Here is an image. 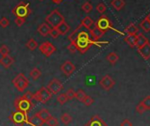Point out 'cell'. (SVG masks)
Returning a JSON list of instances; mask_svg holds the SVG:
<instances>
[{
	"label": "cell",
	"instance_id": "cell-1",
	"mask_svg": "<svg viewBox=\"0 0 150 126\" xmlns=\"http://www.w3.org/2000/svg\"><path fill=\"white\" fill-rule=\"evenodd\" d=\"M77 47V51H80L81 54L86 53L93 44H96L97 42H94L90 39V35L86 31H81L77 34L76 37L73 39Z\"/></svg>",
	"mask_w": 150,
	"mask_h": 126
},
{
	"label": "cell",
	"instance_id": "cell-2",
	"mask_svg": "<svg viewBox=\"0 0 150 126\" xmlns=\"http://www.w3.org/2000/svg\"><path fill=\"white\" fill-rule=\"evenodd\" d=\"M45 21L51 27H57L60 23L64 21V16L60 13V12L57 9L53 10L50 14H48L45 18Z\"/></svg>",
	"mask_w": 150,
	"mask_h": 126
},
{
	"label": "cell",
	"instance_id": "cell-3",
	"mask_svg": "<svg viewBox=\"0 0 150 126\" xmlns=\"http://www.w3.org/2000/svg\"><path fill=\"white\" fill-rule=\"evenodd\" d=\"M12 12L14 16L25 18V19L31 13V10L29 8V4L24 2V1L20 2L15 7H13Z\"/></svg>",
	"mask_w": 150,
	"mask_h": 126
},
{
	"label": "cell",
	"instance_id": "cell-4",
	"mask_svg": "<svg viewBox=\"0 0 150 126\" xmlns=\"http://www.w3.org/2000/svg\"><path fill=\"white\" fill-rule=\"evenodd\" d=\"M13 104H14L15 108L18 111L26 112V113L30 111L32 109V108L34 107V105H35L33 102L27 100L24 96H21V97H18L17 99H15Z\"/></svg>",
	"mask_w": 150,
	"mask_h": 126
},
{
	"label": "cell",
	"instance_id": "cell-5",
	"mask_svg": "<svg viewBox=\"0 0 150 126\" xmlns=\"http://www.w3.org/2000/svg\"><path fill=\"white\" fill-rule=\"evenodd\" d=\"M13 84L19 92H24L28 87L29 81L23 73H20L13 80Z\"/></svg>",
	"mask_w": 150,
	"mask_h": 126
},
{
	"label": "cell",
	"instance_id": "cell-6",
	"mask_svg": "<svg viewBox=\"0 0 150 126\" xmlns=\"http://www.w3.org/2000/svg\"><path fill=\"white\" fill-rule=\"evenodd\" d=\"M10 120L17 126H22L25 123L28 122V118L27 113L18 111V110L12 113V115H10Z\"/></svg>",
	"mask_w": 150,
	"mask_h": 126
},
{
	"label": "cell",
	"instance_id": "cell-7",
	"mask_svg": "<svg viewBox=\"0 0 150 126\" xmlns=\"http://www.w3.org/2000/svg\"><path fill=\"white\" fill-rule=\"evenodd\" d=\"M34 97L35 101H40L42 103H46L51 99L52 94L49 91L47 87H42L35 94H34Z\"/></svg>",
	"mask_w": 150,
	"mask_h": 126
},
{
	"label": "cell",
	"instance_id": "cell-8",
	"mask_svg": "<svg viewBox=\"0 0 150 126\" xmlns=\"http://www.w3.org/2000/svg\"><path fill=\"white\" fill-rule=\"evenodd\" d=\"M95 26L97 27L98 28H100L101 30H103V31H107L109 29H111L112 28V24H111V21L110 20V19L104 15V14H102V16L98 19V20L95 23Z\"/></svg>",
	"mask_w": 150,
	"mask_h": 126
},
{
	"label": "cell",
	"instance_id": "cell-9",
	"mask_svg": "<svg viewBox=\"0 0 150 126\" xmlns=\"http://www.w3.org/2000/svg\"><path fill=\"white\" fill-rule=\"evenodd\" d=\"M39 50L41 51L42 54H43L46 57L50 56L53 53H55V51L57 50L56 47L50 42L46 41L44 42H42L40 46H39Z\"/></svg>",
	"mask_w": 150,
	"mask_h": 126
},
{
	"label": "cell",
	"instance_id": "cell-10",
	"mask_svg": "<svg viewBox=\"0 0 150 126\" xmlns=\"http://www.w3.org/2000/svg\"><path fill=\"white\" fill-rule=\"evenodd\" d=\"M60 70L62 71V73L66 77H70L74 73V71L76 70V67H75V65L72 64L71 61L67 60V61H64L63 64L61 65Z\"/></svg>",
	"mask_w": 150,
	"mask_h": 126
},
{
	"label": "cell",
	"instance_id": "cell-11",
	"mask_svg": "<svg viewBox=\"0 0 150 126\" xmlns=\"http://www.w3.org/2000/svg\"><path fill=\"white\" fill-rule=\"evenodd\" d=\"M47 88L52 94H57L63 89V84L60 80L53 79L47 86Z\"/></svg>",
	"mask_w": 150,
	"mask_h": 126
},
{
	"label": "cell",
	"instance_id": "cell-12",
	"mask_svg": "<svg viewBox=\"0 0 150 126\" xmlns=\"http://www.w3.org/2000/svg\"><path fill=\"white\" fill-rule=\"evenodd\" d=\"M99 84H100V86L102 87L103 89H104L106 91H109L114 87L115 81L110 75H105L101 79Z\"/></svg>",
	"mask_w": 150,
	"mask_h": 126
},
{
	"label": "cell",
	"instance_id": "cell-13",
	"mask_svg": "<svg viewBox=\"0 0 150 126\" xmlns=\"http://www.w3.org/2000/svg\"><path fill=\"white\" fill-rule=\"evenodd\" d=\"M89 33H90L89 35L91 36V40H93L94 42H97L100 38H102L104 35L105 31L101 30L100 28H98L97 27L95 26L94 28L89 29Z\"/></svg>",
	"mask_w": 150,
	"mask_h": 126
},
{
	"label": "cell",
	"instance_id": "cell-14",
	"mask_svg": "<svg viewBox=\"0 0 150 126\" xmlns=\"http://www.w3.org/2000/svg\"><path fill=\"white\" fill-rule=\"evenodd\" d=\"M14 63V59L10 56L9 55H6V56H3L1 58H0V65L2 66H4L6 69H8L10 68Z\"/></svg>",
	"mask_w": 150,
	"mask_h": 126
},
{
	"label": "cell",
	"instance_id": "cell-15",
	"mask_svg": "<svg viewBox=\"0 0 150 126\" xmlns=\"http://www.w3.org/2000/svg\"><path fill=\"white\" fill-rule=\"evenodd\" d=\"M138 52L139 53V55L145 59L147 60L150 58V43L147 42L146 44H145L144 46L140 47L138 49Z\"/></svg>",
	"mask_w": 150,
	"mask_h": 126
},
{
	"label": "cell",
	"instance_id": "cell-16",
	"mask_svg": "<svg viewBox=\"0 0 150 126\" xmlns=\"http://www.w3.org/2000/svg\"><path fill=\"white\" fill-rule=\"evenodd\" d=\"M50 31V25L47 24L46 22L42 23V24L38 27V28H37V32H38L41 35H42L43 37L48 36Z\"/></svg>",
	"mask_w": 150,
	"mask_h": 126
},
{
	"label": "cell",
	"instance_id": "cell-17",
	"mask_svg": "<svg viewBox=\"0 0 150 126\" xmlns=\"http://www.w3.org/2000/svg\"><path fill=\"white\" fill-rule=\"evenodd\" d=\"M28 123H30L32 126H42L44 122L40 118L37 114H35L30 119H28Z\"/></svg>",
	"mask_w": 150,
	"mask_h": 126
},
{
	"label": "cell",
	"instance_id": "cell-18",
	"mask_svg": "<svg viewBox=\"0 0 150 126\" xmlns=\"http://www.w3.org/2000/svg\"><path fill=\"white\" fill-rule=\"evenodd\" d=\"M57 30H58L60 35H64V34H66L69 32V30H70V27H69V25H68L65 21H63L62 23H60V24L57 27Z\"/></svg>",
	"mask_w": 150,
	"mask_h": 126
},
{
	"label": "cell",
	"instance_id": "cell-19",
	"mask_svg": "<svg viewBox=\"0 0 150 126\" xmlns=\"http://www.w3.org/2000/svg\"><path fill=\"white\" fill-rule=\"evenodd\" d=\"M148 42V39L143 34H137V42H136V47L139 49L142 46H144L145 44H146Z\"/></svg>",
	"mask_w": 150,
	"mask_h": 126
},
{
	"label": "cell",
	"instance_id": "cell-20",
	"mask_svg": "<svg viewBox=\"0 0 150 126\" xmlns=\"http://www.w3.org/2000/svg\"><path fill=\"white\" fill-rule=\"evenodd\" d=\"M125 42L132 48L136 46V42H137V34H128L125 38Z\"/></svg>",
	"mask_w": 150,
	"mask_h": 126
},
{
	"label": "cell",
	"instance_id": "cell-21",
	"mask_svg": "<svg viewBox=\"0 0 150 126\" xmlns=\"http://www.w3.org/2000/svg\"><path fill=\"white\" fill-rule=\"evenodd\" d=\"M39 116H40V118L44 122V123H45V122L49 119V118H50L52 115H50V113L49 112V110L48 109H46V108H42V109H41L38 113H36Z\"/></svg>",
	"mask_w": 150,
	"mask_h": 126
},
{
	"label": "cell",
	"instance_id": "cell-22",
	"mask_svg": "<svg viewBox=\"0 0 150 126\" xmlns=\"http://www.w3.org/2000/svg\"><path fill=\"white\" fill-rule=\"evenodd\" d=\"M110 5L117 11H120L123 7H125V0H112Z\"/></svg>",
	"mask_w": 150,
	"mask_h": 126
},
{
	"label": "cell",
	"instance_id": "cell-23",
	"mask_svg": "<svg viewBox=\"0 0 150 126\" xmlns=\"http://www.w3.org/2000/svg\"><path fill=\"white\" fill-rule=\"evenodd\" d=\"M80 25L81 26V27H86V28H88V29H90L91 27L94 25V20H93L89 16H86V17L81 20V23Z\"/></svg>",
	"mask_w": 150,
	"mask_h": 126
},
{
	"label": "cell",
	"instance_id": "cell-24",
	"mask_svg": "<svg viewBox=\"0 0 150 126\" xmlns=\"http://www.w3.org/2000/svg\"><path fill=\"white\" fill-rule=\"evenodd\" d=\"M106 59H107V61L110 63V65H115L116 63L118 61L119 56H118V55H117V53H115V52H110V53H109V54L107 55Z\"/></svg>",
	"mask_w": 150,
	"mask_h": 126
},
{
	"label": "cell",
	"instance_id": "cell-25",
	"mask_svg": "<svg viewBox=\"0 0 150 126\" xmlns=\"http://www.w3.org/2000/svg\"><path fill=\"white\" fill-rule=\"evenodd\" d=\"M88 126H107V125L101 118H99L98 116H95L94 118H92L91 122L88 123Z\"/></svg>",
	"mask_w": 150,
	"mask_h": 126
},
{
	"label": "cell",
	"instance_id": "cell-26",
	"mask_svg": "<svg viewBox=\"0 0 150 126\" xmlns=\"http://www.w3.org/2000/svg\"><path fill=\"white\" fill-rule=\"evenodd\" d=\"M140 27L145 31V32H149L150 31V20L146 16L140 23Z\"/></svg>",
	"mask_w": 150,
	"mask_h": 126
},
{
	"label": "cell",
	"instance_id": "cell-27",
	"mask_svg": "<svg viewBox=\"0 0 150 126\" xmlns=\"http://www.w3.org/2000/svg\"><path fill=\"white\" fill-rule=\"evenodd\" d=\"M26 47H27L29 50L33 51V50H35V49L38 47V43H37V42H36L35 39L31 38V39H29V40L27 42Z\"/></svg>",
	"mask_w": 150,
	"mask_h": 126
},
{
	"label": "cell",
	"instance_id": "cell-28",
	"mask_svg": "<svg viewBox=\"0 0 150 126\" xmlns=\"http://www.w3.org/2000/svg\"><path fill=\"white\" fill-rule=\"evenodd\" d=\"M60 120L61 122L64 124V125H68L72 121V117L68 114V113H64L62 114L61 117H60Z\"/></svg>",
	"mask_w": 150,
	"mask_h": 126
},
{
	"label": "cell",
	"instance_id": "cell-29",
	"mask_svg": "<svg viewBox=\"0 0 150 126\" xmlns=\"http://www.w3.org/2000/svg\"><path fill=\"white\" fill-rule=\"evenodd\" d=\"M138 31H139V28L134 24H132V23H131L130 25H128L125 27V32L128 34H136Z\"/></svg>",
	"mask_w": 150,
	"mask_h": 126
},
{
	"label": "cell",
	"instance_id": "cell-30",
	"mask_svg": "<svg viewBox=\"0 0 150 126\" xmlns=\"http://www.w3.org/2000/svg\"><path fill=\"white\" fill-rule=\"evenodd\" d=\"M86 93L82 90V89H79L77 92H75V99H76L77 101L82 102L84 98L86 97Z\"/></svg>",
	"mask_w": 150,
	"mask_h": 126
},
{
	"label": "cell",
	"instance_id": "cell-31",
	"mask_svg": "<svg viewBox=\"0 0 150 126\" xmlns=\"http://www.w3.org/2000/svg\"><path fill=\"white\" fill-rule=\"evenodd\" d=\"M42 75V73L39 69L37 68H34L31 72H30V77L34 80H38Z\"/></svg>",
	"mask_w": 150,
	"mask_h": 126
},
{
	"label": "cell",
	"instance_id": "cell-32",
	"mask_svg": "<svg viewBox=\"0 0 150 126\" xmlns=\"http://www.w3.org/2000/svg\"><path fill=\"white\" fill-rule=\"evenodd\" d=\"M68 101H69V100H68L67 96L65 95V94H59V95L57 97V101L59 104H61V105H64V104L66 103Z\"/></svg>",
	"mask_w": 150,
	"mask_h": 126
},
{
	"label": "cell",
	"instance_id": "cell-33",
	"mask_svg": "<svg viewBox=\"0 0 150 126\" xmlns=\"http://www.w3.org/2000/svg\"><path fill=\"white\" fill-rule=\"evenodd\" d=\"M81 9L84 13H89L92 10H93V6L89 3V2H86L82 5Z\"/></svg>",
	"mask_w": 150,
	"mask_h": 126
},
{
	"label": "cell",
	"instance_id": "cell-34",
	"mask_svg": "<svg viewBox=\"0 0 150 126\" xmlns=\"http://www.w3.org/2000/svg\"><path fill=\"white\" fill-rule=\"evenodd\" d=\"M140 102L146 110H150V95L146 96Z\"/></svg>",
	"mask_w": 150,
	"mask_h": 126
},
{
	"label": "cell",
	"instance_id": "cell-35",
	"mask_svg": "<svg viewBox=\"0 0 150 126\" xmlns=\"http://www.w3.org/2000/svg\"><path fill=\"white\" fill-rule=\"evenodd\" d=\"M45 123H46L48 126H58V120H57V118L51 116L50 118H49V119L45 122Z\"/></svg>",
	"mask_w": 150,
	"mask_h": 126
},
{
	"label": "cell",
	"instance_id": "cell-36",
	"mask_svg": "<svg viewBox=\"0 0 150 126\" xmlns=\"http://www.w3.org/2000/svg\"><path fill=\"white\" fill-rule=\"evenodd\" d=\"M67 49H68L71 53H72V54L76 53V51H77V47H76V44H75V42H74L73 40H71V42H70V44L67 46Z\"/></svg>",
	"mask_w": 150,
	"mask_h": 126
},
{
	"label": "cell",
	"instance_id": "cell-37",
	"mask_svg": "<svg viewBox=\"0 0 150 126\" xmlns=\"http://www.w3.org/2000/svg\"><path fill=\"white\" fill-rule=\"evenodd\" d=\"M49 34H50L53 39H56V38H57V37L60 35V34H59V32H58V30H57V27H52V28H50V31Z\"/></svg>",
	"mask_w": 150,
	"mask_h": 126
},
{
	"label": "cell",
	"instance_id": "cell-38",
	"mask_svg": "<svg viewBox=\"0 0 150 126\" xmlns=\"http://www.w3.org/2000/svg\"><path fill=\"white\" fill-rule=\"evenodd\" d=\"M82 102L84 103V105L89 107V106H91L94 103V99L91 96H89V95H86V97L84 98V100H83Z\"/></svg>",
	"mask_w": 150,
	"mask_h": 126
},
{
	"label": "cell",
	"instance_id": "cell-39",
	"mask_svg": "<svg viewBox=\"0 0 150 126\" xmlns=\"http://www.w3.org/2000/svg\"><path fill=\"white\" fill-rule=\"evenodd\" d=\"M106 6L103 4V3H100V4H98L97 6H96V11L99 13H101V14H103L104 13H105V11H106Z\"/></svg>",
	"mask_w": 150,
	"mask_h": 126
},
{
	"label": "cell",
	"instance_id": "cell-40",
	"mask_svg": "<svg viewBox=\"0 0 150 126\" xmlns=\"http://www.w3.org/2000/svg\"><path fill=\"white\" fill-rule=\"evenodd\" d=\"M65 95L67 96V98H68L69 101L73 100V99L75 98V92H74L73 89L70 88V89H68V90L65 92Z\"/></svg>",
	"mask_w": 150,
	"mask_h": 126
},
{
	"label": "cell",
	"instance_id": "cell-41",
	"mask_svg": "<svg viewBox=\"0 0 150 126\" xmlns=\"http://www.w3.org/2000/svg\"><path fill=\"white\" fill-rule=\"evenodd\" d=\"M9 53H10V49L6 45H2L0 47V55L6 56V55H9Z\"/></svg>",
	"mask_w": 150,
	"mask_h": 126
},
{
	"label": "cell",
	"instance_id": "cell-42",
	"mask_svg": "<svg viewBox=\"0 0 150 126\" xmlns=\"http://www.w3.org/2000/svg\"><path fill=\"white\" fill-rule=\"evenodd\" d=\"M9 25H10V22H9V20H8L6 17H3V18L0 19V26H1L2 27L6 28V27H7Z\"/></svg>",
	"mask_w": 150,
	"mask_h": 126
},
{
	"label": "cell",
	"instance_id": "cell-43",
	"mask_svg": "<svg viewBox=\"0 0 150 126\" xmlns=\"http://www.w3.org/2000/svg\"><path fill=\"white\" fill-rule=\"evenodd\" d=\"M15 24L18 26V27H21L22 25L25 24L26 22V19L25 18H21V17H16L15 18V20H14Z\"/></svg>",
	"mask_w": 150,
	"mask_h": 126
},
{
	"label": "cell",
	"instance_id": "cell-44",
	"mask_svg": "<svg viewBox=\"0 0 150 126\" xmlns=\"http://www.w3.org/2000/svg\"><path fill=\"white\" fill-rule=\"evenodd\" d=\"M135 109H136V112L139 113V114H140V115L143 114V113L146 110V109L145 108V107L141 104V102H139V103L136 106V108H135Z\"/></svg>",
	"mask_w": 150,
	"mask_h": 126
},
{
	"label": "cell",
	"instance_id": "cell-45",
	"mask_svg": "<svg viewBox=\"0 0 150 126\" xmlns=\"http://www.w3.org/2000/svg\"><path fill=\"white\" fill-rule=\"evenodd\" d=\"M23 96H24L27 100H28L29 101H31V102H33V101L35 100L34 94H32L31 92H28V93H26ZM33 103H34V102H33Z\"/></svg>",
	"mask_w": 150,
	"mask_h": 126
},
{
	"label": "cell",
	"instance_id": "cell-46",
	"mask_svg": "<svg viewBox=\"0 0 150 126\" xmlns=\"http://www.w3.org/2000/svg\"><path fill=\"white\" fill-rule=\"evenodd\" d=\"M120 126H132V123L131 122V121L129 119H125L120 123Z\"/></svg>",
	"mask_w": 150,
	"mask_h": 126
},
{
	"label": "cell",
	"instance_id": "cell-47",
	"mask_svg": "<svg viewBox=\"0 0 150 126\" xmlns=\"http://www.w3.org/2000/svg\"><path fill=\"white\" fill-rule=\"evenodd\" d=\"M63 1H64V0H52V2H53L54 4H56V5H59V4H61Z\"/></svg>",
	"mask_w": 150,
	"mask_h": 126
},
{
	"label": "cell",
	"instance_id": "cell-48",
	"mask_svg": "<svg viewBox=\"0 0 150 126\" xmlns=\"http://www.w3.org/2000/svg\"><path fill=\"white\" fill-rule=\"evenodd\" d=\"M147 17H148V18H149V20H150V14H148V15H147Z\"/></svg>",
	"mask_w": 150,
	"mask_h": 126
},
{
	"label": "cell",
	"instance_id": "cell-49",
	"mask_svg": "<svg viewBox=\"0 0 150 126\" xmlns=\"http://www.w3.org/2000/svg\"><path fill=\"white\" fill-rule=\"evenodd\" d=\"M39 1H43V0H39Z\"/></svg>",
	"mask_w": 150,
	"mask_h": 126
}]
</instances>
